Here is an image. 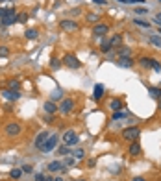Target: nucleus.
Segmentation results:
<instances>
[{
	"label": "nucleus",
	"mask_w": 161,
	"mask_h": 181,
	"mask_svg": "<svg viewBox=\"0 0 161 181\" xmlns=\"http://www.w3.org/2000/svg\"><path fill=\"white\" fill-rule=\"evenodd\" d=\"M74 107H76L74 98H63L60 102V105H58V111H60L61 115H70L74 111Z\"/></svg>",
	"instance_id": "nucleus-1"
},
{
	"label": "nucleus",
	"mask_w": 161,
	"mask_h": 181,
	"mask_svg": "<svg viewBox=\"0 0 161 181\" xmlns=\"http://www.w3.org/2000/svg\"><path fill=\"white\" fill-rule=\"evenodd\" d=\"M139 135H141V129L137 128V126H130V128H126V129H122V139L124 141H137L139 139Z\"/></svg>",
	"instance_id": "nucleus-2"
},
{
	"label": "nucleus",
	"mask_w": 161,
	"mask_h": 181,
	"mask_svg": "<svg viewBox=\"0 0 161 181\" xmlns=\"http://www.w3.org/2000/svg\"><path fill=\"white\" fill-rule=\"evenodd\" d=\"M20 131H22V128H20L19 122H9V124H6V128H4V135H6V137H19Z\"/></svg>",
	"instance_id": "nucleus-3"
},
{
	"label": "nucleus",
	"mask_w": 161,
	"mask_h": 181,
	"mask_svg": "<svg viewBox=\"0 0 161 181\" xmlns=\"http://www.w3.org/2000/svg\"><path fill=\"white\" fill-rule=\"evenodd\" d=\"M61 61H63V65H65V67H69V68H74V70L81 67V61L78 59L74 54H65Z\"/></svg>",
	"instance_id": "nucleus-4"
},
{
	"label": "nucleus",
	"mask_w": 161,
	"mask_h": 181,
	"mask_svg": "<svg viewBox=\"0 0 161 181\" xmlns=\"http://www.w3.org/2000/svg\"><path fill=\"white\" fill-rule=\"evenodd\" d=\"M78 141H80V137H78V133H76L74 129H67V131L63 133V142H65L67 146L78 144Z\"/></svg>",
	"instance_id": "nucleus-5"
},
{
	"label": "nucleus",
	"mask_w": 161,
	"mask_h": 181,
	"mask_svg": "<svg viewBox=\"0 0 161 181\" xmlns=\"http://www.w3.org/2000/svg\"><path fill=\"white\" fill-rule=\"evenodd\" d=\"M60 28L63 30V32H67V33H74V32H78V30H80L78 22H74V20H61Z\"/></svg>",
	"instance_id": "nucleus-6"
},
{
	"label": "nucleus",
	"mask_w": 161,
	"mask_h": 181,
	"mask_svg": "<svg viewBox=\"0 0 161 181\" xmlns=\"http://www.w3.org/2000/svg\"><path fill=\"white\" fill-rule=\"evenodd\" d=\"M56 146H58V135H52L50 133V137H48V141L44 142V146H43V153H50V152H54L56 150Z\"/></svg>",
	"instance_id": "nucleus-7"
},
{
	"label": "nucleus",
	"mask_w": 161,
	"mask_h": 181,
	"mask_svg": "<svg viewBox=\"0 0 161 181\" xmlns=\"http://www.w3.org/2000/svg\"><path fill=\"white\" fill-rule=\"evenodd\" d=\"M48 137H50V133H48V131H44V129H43V131H39V133H37V137H35V142H34V144H35V150H43V146H44V142L48 141Z\"/></svg>",
	"instance_id": "nucleus-8"
},
{
	"label": "nucleus",
	"mask_w": 161,
	"mask_h": 181,
	"mask_svg": "<svg viewBox=\"0 0 161 181\" xmlns=\"http://www.w3.org/2000/svg\"><path fill=\"white\" fill-rule=\"evenodd\" d=\"M107 32H109V26H107V24H102V22L95 24V28H93V33H95L96 37H104Z\"/></svg>",
	"instance_id": "nucleus-9"
},
{
	"label": "nucleus",
	"mask_w": 161,
	"mask_h": 181,
	"mask_svg": "<svg viewBox=\"0 0 161 181\" xmlns=\"http://www.w3.org/2000/svg\"><path fill=\"white\" fill-rule=\"evenodd\" d=\"M117 67H121V68H132L133 65H135V61L132 59V58H117Z\"/></svg>",
	"instance_id": "nucleus-10"
},
{
	"label": "nucleus",
	"mask_w": 161,
	"mask_h": 181,
	"mask_svg": "<svg viewBox=\"0 0 161 181\" xmlns=\"http://www.w3.org/2000/svg\"><path fill=\"white\" fill-rule=\"evenodd\" d=\"M104 93H106V87H104L102 83H96V85H95V93H93V98H95V102H100L102 96H104Z\"/></svg>",
	"instance_id": "nucleus-11"
},
{
	"label": "nucleus",
	"mask_w": 161,
	"mask_h": 181,
	"mask_svg": "<svg viewBox=\"0 0 161 181\" xmlns=\"http://www.w3.org/2000/svg\"><path fill=\"white\" fill-rule=\"evenodd\" d=\"M2 96L4 98H8V100H11V102H15V100H19V91H11V89H4L2 91Z\"/></svg>",
	"instance_id": "nucleus-12"
},
{
	"label": "nucleus",
	"mask_w": 161,
	"mask_h": 181,
	"mask_svg": "<svg viewBox=\"0 0 161 181\" xmlns=\"http://www.w3.org/2000/svg\"><path fill=\"white\" fill-rule=\"evenodd\" d=\"M128 153H130V155H133V157H135V155H139V153H141V144H139L137 141L130 142V146H128Z\"/></svg>",
	"instance_id": "nucleus-13"
},
{
	"label": "nucleus",
	"mask_w": 161,
	"mask_h": 181,
	"mask_svg": "<svg viewBox=\"0 0 161 181\" xmlns=\"http://www.w3.org/2000/svg\"><path fill=\"white\" fill-rule=\"evenodd\" d=\"M43 109L48 113V115H54L56 111H58V105H56V102H52V100H48V102H44V105H43Z\"/></svg>",
	"instance_id": "nucleus-14"
},
{
	"label": "nucleus",
	"mask_w": 161,
	"mask_h": 181,
	"mask_svg": "<svg viewBox=\"0 0 161 181\" xmlns=\"http://www.w3.org/2000/svg\"><path fill=\"white\" fill-rule=\"evenodd\" d=\"M63 168H65V166H63V163L58 161V159H56V161H52L50 164H48V172H52V174L60 172V170H63Z\"/></svg>",
	"instance_id": "nucleus-15"
},
{
	"label": "nucleus",
	"mask_w": 161,
	"mask_h": 181,
	"mask_svg": "<svg viewBox=\"0 0 161 181\" xmlns=\"http://www.w3.org/2000/svg\"><path fill=\"white\" fill-rule=\"evenodd\" d=\"M122 107H124L122 100H119V98H111V100H109V109H111V111H121Z\"/></svg>",
	"instance_id": "nucleus-16"
},
{
	"label": "nucleus",
	"mask_w": 161,
	"mask_h": 181,
	"mask_svg": "<svg viewBox=\"0 0 161 181\" xmlns=\"http://www.w3.org/2000/svg\"><path fill=\"white\" fill-rule=\"evenodd\" d=\"M109 44H111L113 48H119V46H122V35H121V33H115V35L109 39Z\"/></svg>",
	"instance_id": "nucleus-17"
},
{
	"label": "nucleus",
	"mask_w": 161,
	"mask_h": 181,
	"mask_svg": "<svg viewBox=\"0 0 161 181\" xmlns=\"http://www.w3.org/2000/svg\"><path fill=\"white\" fill-rule=\"evenodd\" d=\"M139 65H141L143 68H152V65H154V58H146V56H143L141 59H139Z\"/></svg>",
	"instance_id": "nucleus-18"
},
{
	"label": "nucleus",
	"mask_w": 161,
	"mask_h": 181,
	"mask_svg": "<svg viewBox=\"0 0 161 181\" xmlns=\"http://www.w3.org/2000/svg\"><path fill=\"white\" fill-rule=\"evenodd\" d=\"M117 58H132V48H117Z\"/></svg>",
	"instance_id": "nucleus-19"
},
{
	"label": "nucleus",
	"mask_w": 161,
	"mask_h": 181,
	"mask_svg": "<svg viewBox=\"0 0 161 181\" xmlns=\"http://www.w3.org/2000/svg\"><path fill=\"white\" fill-rule=\"evenodd\" d=\"M148 43L154 46V48H161V35L158 33V35H150L148 37Z\"/></svg>",
	"instance_id": "nucleus-20"
},
{
	"label": "nucleus",
	"mask_w": 161,
	"mask_h": 181,
	"mask_svg": "<svg viewBox=\"0 0 161 181\" xmlns=\"http://www.w3.org/2000/svg\"><path fill=\"white\" fill-rule=\"evenodd\" d=\"M111 50H113V46L109 44V41H102L100 43V52L102 54H109Z\"/></svg>",
	"instance_id": "nucleus-21"
},
{
	"label": "nucleus",
	"mask_w": 161,
	"mask_h": 181,
	"mask_svg": "<svg viewBox=\"0 0 161 181\" xmlns=\"http://www.w3.org/2000/svg\"><path fill=\"white\" fill-rule=\"evenodd\" d=\"M24 37H26V39H37V37H39V32L34 30V28H30V30L24 32Z\"/></svg>",
	"instance_id": "nucleus-22"
},
{
	"label": "nucleus",
	"mask_w": 161,
	"mask_h": 181,
	"mask_svg": "<svg viewBox=\"0 0 161 181\" xmlns=\"http://www.w3.org/2000/svg\"><path fill=\"white\" fill-rule=\"evenodd\" d=\"M150 96L156 98V100H161V87H150Z\"/></svg>",
	"instance_id": "nucleus-23"
},
{
	"label": "nucleus",
	"mask_w": 161,
	"mask_h": 181,
	"mask_svg": "<svg viewBox=\"0 0 161 181\" xmlns=\"http://www.w3.org/2000/svg\"><path fill=\"white\" fill-rule=\"evenodd\" d=\"M70 153H72V150H70L67 144H63V146L58 148V155H70Z\"/></svg>",
	"instance_id": "nucleus-24"
},
{
	"label": "nucleus",
	"mask_w": 161,
	"mask_h": 181,
	"mask_svg": "<svg viewBox=\"0 0 161 181\" xmlns=\"http://www.w3.org/2000/svg\"><path fill=\"white\" fill-rule=\"evenodd\" d=\"M20 176H22V168H13V170L9 172V178H11V179H20Z\"/></svg>",
	"instance_id": "nucleus-25"
},
{
	"label": "nucleus",
	"mask_w": 161,
	"mask_h": 181,
	"mask_svg": "<svg viewBox=\"0 0 161 181\" xmlns=\"http://www.w3.org/2000/svg\"><path fill=\"white\" fill-rule=\"evenodd\" d=\"M61 65H63V61H61V59H58V58H52V59H50V68H52V70L60 68Z\"/></svg>",
	"instance_id": "nucleus-26"
},
{
	"label": "nucleus",
	"mask_w": 161,
	"mask_h": 181,
	"mask_svg": "<svg viewBox=\"0 0 161 181\" xmlns=\"http://www.w3.org/2000/svg\"><path fill=\"white\" fill-rule=\"evenodd\" d=\"M126 117H128V113H124V111H113L111 120H121V118H126Z\"/></svg>",
	"instance_id": "nucleus-27"
},
{
	"label": "nucleus",
	"mask_w": 161,
	"mask_h": 181,
	"mask_svg": "<svg viewBox=\"0 0 161 181\" xmlns=\"http://www.w3.org/2000/svg\"><path fill=\"white\" fill-rule=\"evenodd\" d=\"M133 24H137V26H141V28H144V30H148V28H150V22H148V20L133 19Z\"/></svg>",
	"instance_id": "nucleus-28"
},
{
	"label": "nucleus",
	"mask_w": 161,
	"mask_h": 181,
	"mask_svg": "<svg viewBox=\"0 0 161 181\" xmlns=\"http://www.w3.org/2000/svg\"><path fill=\"white\" fill-rule=\"evenodd\" d=\"M70 155H72L74 159H83V157H85V152H83L81 148H78V150H74V152H72Z\"/></svg>",
	"instance_id": "nucleus-29"
},
{
	"label": "nucleus",
	"mask_w": 161,
	"mask_h": 181,
	"mask_svg": "<svg viewBox=\"0 0 161 181\" xmlns=\"http://www.w3.org/2000/svg\"><path fill=\"white\" fill-rule=\"evenodd\" d=\"M8 87H9L11 91H19L20 83H19V80H9V81H8Z\"/></svg>",
	"instance_id": "nucleus-30"
},
{
	"label": "nucleus",
	"mask_w": 161,
	"mask_h": 181,
	"mask_svg": "<svg viewBox=\"0 0 161 181\" xmlns=\"http://www.w3.org/2000/svg\"><path fill=\"white\" fill-rule=\"evenodd\" d=\"M0 22H2L4 26H9V24H15V22H17V17H4Z\"/></svg>",
	"instance_id": "nucleus-31"
},
{
	"label": "nucleus",
	"mask_w": 161,
	"mask_h": 181,
	"mask_svg": "<svg viewBox=\"0 0 161 181\" xmlns=\"http://www.w3.org/2000/svg\"><path fill=\"white\" fill-rule=\"evenodd\" d=\"M50 98H52V102H56V100H63V91H60V89H58V91H54Z\"/></svg>",
	"instance_id": "nucleus-32"
},
{
	"label": "nucleus",
	"mask_w": 161,
	"mask_h": 181,
	"mask_svg": "<svg viewBox=\"0 0 161 181\" xmlns=\"http://www.w3.org/2000/svg\"><path fill=\"white\" fill-rule=\"evenodd\" d=\"M63 164H67V166H74V164H76V159H74L72 155H67V159H65Z\"/></svg>",
	"instance_id": "nucleus-33"
},
{
	"label": "nucleus",
	"mask_w": 161,
	"mask_h": 181,
	"mask_svg": "<svg viewBox=\"0 0 161 181\" xmlns=\"http://www.w3.org/2000/svg\"><path fill=\"white\" fill-rule=\"evenodd\" d=\"M87 20H89V22H98V20H100V15H96V13H89V15H87Z\"/></svg>",
	"instance_id": "nucleus-34"
},
{
	"label": "nucleus",
	"mask_w": 161,
	"mask_h": 181,
	"mask_svg": "<svg viewBox=\"0 0 161 181\" xmlns=\"http://www.w3.org/2000/svg\"><path fill=\"white\" fill-rule=\"evenodd\" d=\"M28 20V13H19L17 15V22H26Z\"/></svg>",
	"instance_id": "nucleus-35"
},
{
	"label": "nucleus",
	"mask_w": 161,
	"mask_h": 181,
	"mask_svg": "<svg viewBox=\"0 0 161 181\" xmlns=\"http://www.w3.org/2000/svg\"><path fill=\"white\" fill-rule=\"evenodd\" d=\"M9 54V48L8 46H0V58H6Z\"/></svg>",
	"instance_id": "nucleus-36"
},
{
	"label": "nucleus",
	"mask_w": 161,
	"mask_h": 181,
	"mask_svg": "<svg viewBox=\"0 0 161 181\" xmlns=\"http://www.w3.org/2000/svg\"><path fill=\"white\" fill-rule=\"evenodd\" d=\"M135 13H137V15H146V13H148V8H135Z\"/></svg>",
	"instance_id": "nucleus-37"
},
{
	"label": "nucleus",
	"mask_w": 161,
	"mask_h": 181,
	"mask_svg": "<svg viewBox=\"0 0 161 181\" xmlns=\"http://www.w3.org/2000/svg\"><path fill=\"white\" fill-rule=\"evenodd\" d=\"M152 68L156 70V72H161V63L158 59H154V65H152Z\"/></svg>",
	"instance_id": "nucleus-38"
},
{
	"label": "nucleus",
	"mask_w": 161,
	"mask_h": 181,
	"mask_svg": "<svg viewBox=\"0 0 161 181\" xmlns=\"http://www.w3.org/2000/svg\"><path fill=\"white\" fill-rule=\"evenodd\" d=\"M152 22H156V24L161 28V13H158L156 17H152Z\"/></svg>",
	"instance_id": "nucleus-39"
},
{
	"label": "nucleus",
	"mask_w": 161,
	"mask_h": 181,
	"mask_svg": "<svg viewBox=\"0 0 161 181\" xmlns=\"http://www.w3.org/2000/svg\"><path fill=\"white\" fill-rule=\"evenodd\" d=\"M22 172H34V168H32V164H22Z\"/></svg>",
	"instance_id": "nucleus-40"
},
{
	"label": "nucleus",
	"mask_w": 161,
	"mask_h": 181,
	"mask_svg": "<svg viewBox=\"0 0 161 181\" xmlns=\"http://www.w3.org/2000/svg\"><path fill=\"white\" fill-rule=\"evenodd\" d=\"M146 0H128V4H132V6H135V4H144Z\"/></svg>",
	"instance_id": "nucleus-41"
},
{
	"label": "nucleus",
	"mask_w": 161,
	"mask_h": 181,
	"mask_svg": "<svg viewBox=\"0 0 161 181\" xmlns=\"http://www.w3.org/2000/svg\"><path fill=\"white\" fill-rule=\"evenodd\" d=\"M6 9H8V8H6ZM6 9H4V8H0V20L6 17Z\"/></svg>",
	"instance_id": "nucleus-42"
},
{
	"label": "nucleus",
	"mask_w": 161,
	"mask_h": 181,
	"mask_svg": "<svg viewBox=\"0 0 161 181\" xmlns=\"http://www.w3.org/2000/svg\"><path fill=\"white\" fill-rule=\"evenodd\" d=\"M44 178H46V176H43V174H37V176H35V181H44Z\"/></svg>",
	"instance_id": "nucleus-43"
},
{
	"label": "nucleus",
	"mask_w": 161,
	"mask_h": 181,
	"mask_svg": "<svg viewBox=\"0 0 161 181\" xmlns=\"http://www.w3.org/2000/svg\"><path fill=\"white\" fill-rule=\"evenodd\" d=\"M95 4H98V6H104V4H107V0H93Z\"/></svg>",
	"instance_id": "nucleus-44"
},
{
	"label": "nucleus",
	"mask_w": 161,
	"mask_h": 181,
	"mask_svg": "<svg viewBox=\"0 0 161 181\" xmlns=\"http://www.w3.org/2000/svg\"><path fill=\"white\" fill-rule=\"evenodd\" d=\"M87 166L93 168V166H95V159H89V161H87Z\"/></svg>",
	"instance_id": "nucleus-45"
},
{
	"label": "nucleus",
	"mask_w": 161,
	"mask_h": 181,
	"mask_svg": "<svg viewBox=\"0 0 161 181\" xmlns=\"http://www.w3.org/2000/svg\"><path fill=\"white\" fill-rule=\"evenodd\" d=\"M132 181H146V179H144L143 176H137V178H133V179H132Z\"/></svg>",
	"instance_id": "nucleus-46"
},
{
	"label": "nucleus",
	"mask_w": 161,
	"mask_h": 181,
	"mask_svg": "<svg viewBox=\"0 0 161 181\" xmlns=\"http://www.w3.org/2000/svg\"><path fill=\"white\" fill-rule=\"evenodd\" d=\"M44 181H54V178H44Z\"/></svg>",
	"instance_id": "nucleus-47"
},
{
	"label": "nucleus",
	"mask_w": 161,
	"mask_h": 181,
	"mask_svg": "<svg viewBox=\"0 0 161 181\" xmlns=\"http://www.w3.org/2000/svg\"><path fill=\"white\" fill-rule=\"evenodd\" d=\"M54 181H63V178H54Z\"/></svg>",
	"instance_id": "nucleus-48"
},
{
	"label": "nucleus",
	"mask_w": 161,
	"mask_h": 181,
	"mask_svg": "<svg viewBox=\"0 0 161 181\" xmlns=\"http://www.w3.org/2000/svg\"><path fill=\"white\" fill-rule=\"evenodd\" d=\"M119 2H122V4H128V0H119Z\"/></svg>",
	"instance_id": "nucleus-49"
},
{
	"label": "nucleus",
	"mask_w": 161,
	"mask_h": 181,
	"mask_svg": "<svg viewBox=\"0 0 161 181\" xmlns=\"http://www.w3.org/2000/svg\"><path fill=\"white\" fill-rule=\"evenodd\" d=\"M76 181H87V179H83V178H78V179H76Z\"/></svg>",
	"instance_id": "nucleus-50"
},
{
	"label": "nucleus",
	"mask_w": 161,
	"mask_h": 181,
	"mask_svg": "<svg viewBox=\"0 0 161 181\" xmlns=\"http://www.w3.org/2000/svg\"><path fill=\"white\" fill-rule=\"evenodd\" d=\"M158 32H159V35H161V28H159V30H158Z\"/></svg>",
	"instance_id": "nucleus-51"
},
{
	"label": "nucleus",
	"mask_w": 161,
	"mask_h": 181,
	"mask_svg": "<svg viewBox=\"0 0 161 181\" xmlns=\"http://www.w3.org/2000/svg\"><path fill=\"white\" fill-rule=\"evenodd\" d=\"M159 109H161V102H159Z\"/></svg>",
	"instance_id": "nucleus-52"
},
{
	"label": "nucleus",
	"mask_w": 161,
	"mask_h": 181,
	"mask_svg": "<svg viewBox=\"0 0 161 181\" xmlns=\"http://www.w3.org/2000/svg\"><path fill=\"white\" fill-rule=\"evenodd\" d=\"M158 2H161V0H158Z\"/></svg>",
	"instance_id": "nucleus-53"
}]
</instances>
